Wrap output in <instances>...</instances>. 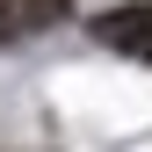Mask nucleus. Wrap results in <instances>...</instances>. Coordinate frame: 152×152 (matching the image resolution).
Here are the masks:
<instances>
[{"instance_id":"nucleus-1","label":"nucleus","mask_w":152,"mask_h":152,"mask_svg":"<svg viewBox=\"0 0 152 152\" xmlns=\"http://www.w3.org/2000/svg\"><path fill=\"white\" fill-rule=\"evenodd\" d=\"M109 51H130V58H152V7H109L102 22H94Z\"/></svg>"},{"instance_id":"nucleus-2","label":"nucleus","mask_w":152,"mask_h":152,"mask_svg":"<svg viewBox=\"0 0 152 152\" xmlns=\"http://www.w3.org/2000/svg\"><path fill=\"white\" fill-rule=\"evenodd\" d=\"M58 15H65V0H0V36H29Z\"/></svg>"}]
</instances>
